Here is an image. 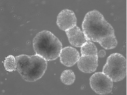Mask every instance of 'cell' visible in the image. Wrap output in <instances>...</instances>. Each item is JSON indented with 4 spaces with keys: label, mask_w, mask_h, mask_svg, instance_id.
Instances as JSON below:
<instances>
[{
    "label": "cell",
    "mask_w": 127,
    "mask_h": 95,
    "mask_svg": "<svg viewBox=\"0 0 127 95\" xmlns=\"http://www.w3.org/2000/svg\"><path fill=\"white\" fill-rule=\"evenodd\" d=\"M61 81L67 85H70L74 83L75 76L73 71L71 70L67 69L64 71L61 75Z\"/></svg>",
    "instance_id": "obj_13"
},
{
    "label": "cell",
    "mask_w": 127,
    "mask_h": 95,
    "mask_svg": "<svg viewBox=\"0 0 127 95\" xmlns=\"http://www.w3.org/2000/svg\"><path fill=\"white\" fill-rule=\"evenodd\" d=\"M106 55V51L104 50L101 49L98 53V56L100 58H104Z\"/></svg>",
    "instance_id": "obj_14"
},
{
    "label": "cell",
    "mask_w": 127,
    "mask_h": 95,
    "mask_svg": "<svg viewBox=\"0 0 127 95\" xmlns=\"http://www.w3.org/2000/svg\"><path fill=\"white\" fill-rule=\"evenodd\" d=\"M60 61L68 67L73 66L78 62L80 58V53L76 48L70 46L62 49L60 55Z\"/></svg>",
    "instance_id": "obj_7"
},
{
    "label": "cell",
    "mask_w": 127,
    "mask_h": 95,
    "mask_svg": "<svg viewBox=\"0 0 127 95\" xmlns=\"http://www.w3.org/2000/svg\"><path fill=\"white\" fill-rule=\"evenodd\" d=\"M36 54L47 61H53L60 57L63 49L62 43L51 32L44 30L37 33L33 40Z\"/></svg>",
    "instance_id": "obj_3"
},
{
    "label": "cell",
    "mask_w": 127,
    "mask_h": 95,
    "mask_svg": "<svg viewBox=\"0 0 127 95\" xmlns=\"http://www.w3.org/2000/svg\"><path fill=\"white\" fill-rule=\"evenodd\" d=\"M90 84L95 93L99 95H104L111 92L113 82L103 72H97L90 77Z\"/></svg>",
    "instance_id": "obj_5"
},
{
    "label": "cell",
    "mask_w": 127,
    "mask_h": 95,
    "mask_svg": "<svg viewBox=\"0 0 127 95\" xmlns=\"http://www.w3.org/2000/svg\"><path fill=\"white\" fill-rule=\"evenodd\" d=\"M83 32L88 41L98 43L115 34L114 29L99 12L94 10L86 15L82 24Z\"/></svg>",
    "instance_id": "obj_1"
},
{
    "label": "cell",
    "mask_w": 127,
    "mask_h": 95,
    "mask_svg": "<svg viewBox=\"0 0 127 95\" xmlns=\"http://www.w3.org/2000/svg\"><path fill=\"white\" fill-rule=\"evenodd\" d=\"M77 22L74 12L65 9L61 11L58 14L56 23L60 29L66 32L76 26Z\"/></svg>",
    "instance_id": "obj_6"
},
{
    "label": "cell",
    "mask_w": 127,
    "mask_h": 95,
    "mask_svg": "<svg viewBox=\"0 0 127 95\" xmlns=\"http://www.w3.org/2000/svg\"><path fill=\"white\" fill-rule=\"evenodd\" d=\"M3 64L6 71L9 72H13L17 69L16 59L13 55H8L5 58Z\"/></svg>",
    "instance_id": "obj_12"
},
{
    "label": "cell",
    "mask_w": 127,
    "mask_h": 95,
    "mask_svg": "<svg viewBox=\"0 0 127 95\" xmlns=\"http://www.w3.org/2000/svg\"><path fill=\"white\" fill-rule=\"evenodd\" d=\"M81 53L83 56H98L97 49L94 43L87 41L84 44L81 49Z\"/></svg>",
    "instance_id": "obj_10"
},
{
    "label": "cell",
    "mask_w": 127,
    "mask_h": 95,
    "mask_svg": "<svg viewBox=\"0 0 127 95\" xmlns=\"http://www.w3.org/2000/svg\"><path fill=\"white\" fill-rule=\"evenodd\" d=\"M16 70L26 81L33 82L44 76L47 67V61L35 54L32 55L21 54L16 56Z\"/></svg>",
    "instance_id": "obj_2"
},
{
    "label": "cell",
    "mask_w": 127,
    "mask_h": 95,
    "mask_svg": "<svg viewBox=\"0 0 127 95\" xmlns=\"http://www.w3.org/2000/svg\"><path fill=\"white\" fill-rule=\"evenodd\" d=\"M65 32L70 44L74 47H81L88 41L83 32L77 25Z\"/></svg>",
    "instance_id": "obj_9"
},
{
    "label": "cell",
    "mask_w": 127,
    "mask_h": 95,
    "mask_svg": "<svg viewBox=\"0 0 127 95\" xmlns=\"http://www.w3.org/2000/svg\"><path fill=\"white\" fill-rule=\"evenodd\" d=\"M102 72L109 77L113 82L124 80L127 75V61L122 54L113 53L107 58Z\"/></svg>",
    "instance_id": "obj_4"
},
{
    "label": "cell",
    "mask_w": 127,
    "mask_h": 95,
    "mask_svg": "<svg viewBox=\"0 0 127 95\" xmlns=\"http://www.w3.org/2000/svg\"><path fill=\"white\" fill-rule=\"evenodd\" d=\"M98 43L105 49L110 50L115 48L117 46L118 42L114 34L103 39Z\"/></svg>",
    "instance_id": "obj_11"
},
{
    "label": "cell",
    "mask_w": 127,
    "mask_h": 95,
    "mask_svg": "<svg viewBox=\"0 0 127 95\" xmlns=\"http://www.w3.org/2000/svg\"><path fill=\"white\" fill-rule=\"evenodd\" d=\"M98 56L82 55L77 62L78 67L84 73H93L96 70L98 66Z\"/></svg>",
    "instance_id": "obj_8"
}]
</instances>
